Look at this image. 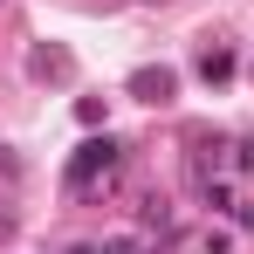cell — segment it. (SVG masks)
<instances>
[{
    "label": "cell",
    "instance_id": "6da1fadb",
    "mask_svg": "<svg viewBox=\"0 0 254 254\" xmlns=\"http://www.w3.org/2000/svg\"><path fill=\"white\" fill-rule=\"evenodd\" d=\"M110 165H117V137H89L76 151V165H69V186H89L96 172H110Z\"/></svg>",
    "mask_w": 254,
    "mask_h": 254
},
{
    "label": "cell",
    "instance_id": "7a4b0ae2",
    "mask_svg": "<svg viewBox=\"0 0 254 254\" xmlns=\"http://www.w3.org/2000/svg\"><path fill=\"white\" fill-rule=\"evenodd\" d=\"M130 89H137L144 103H165V96H172V76H165V69H158V76L144 69V76H130Z\"/></svg>",
    "mask_w": 254,
    "mask_h": 254
},
{
    "label": "cell",
    "instance_id": "3957f363",
    "mask_svg": "<svg viewBox=\"0 0 254 254\" xmlns=\"http://www.w3.org/2000/svg\"><path fill=\"white\" fill-rule=\"evenodd\" d=\"M7 234H14V213H7V206H0V241H7Z\"/></svg>",
    "mask_w": 254,
    "mask_h": 254
},
{
    "label": "cell",
    "instance_id": "277c9868",
    "mask_svg": "<svg viewBox=\"0 0 254 254\" xmlns=\"http://www.w3.org/2000/svg\"><path fill=\"white\" fill-rule=\"evenodd\" d=\"M241 227H254V206H241Z\"/></svg>",
    "mask_w": 254,
    "mask_h": 254
},
{
    "label": "cell",
    "instance_id": "5b68a950",
    "mask_svg": "<svg viewBox=\"0 0 254 254\" xmlns=\"http://www.w3.org/2000/svg\"><path fill=\"white\" fill-rule=\"evenodd\" d=\"M76 254H103V248H76Z\"/></svg>",
    "mask_w": 254,
    "mask_h": 254
}]
</instances>
